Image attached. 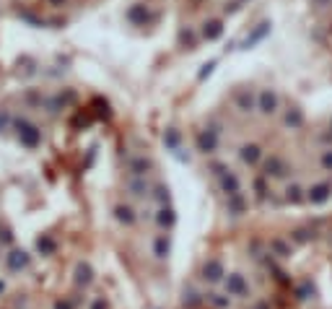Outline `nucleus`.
Returning <instances> with one entry per match:
<instances>
[{"mask_svg": "<svg viewBox=\"0 0 332 309\" xmlns=\"http://www.w3.org/2000/svg\"><path fill=\"white\" fill-rule=\"evenodd\" d=\"M221 278H223V265H221L218 260H210V263L205 265V281L218 283Z\"/></svg>", "mask_w": 332, "mask_h": 309, "instance_id": "1", "label": "nucleus"}, {"mask_svg": "<svg viewBox=\"0 0 332 309\" xmlns=\"http://www.w3.org/2000/svg\"><path fill=\"white\" fill-rule=\"evenodd\" d=\"M226 289L239 296V294H244V291H247V283H244L242 276H229V281H226Z\"/></svg>", "mask_w": 332, "mask_h": 309, "instance_id": "2", "label": "nucleus"}, {"mask_svg": "<svg viewBox=\"0 0 332 309\" xmlns=\"http://www.w3.org/2000/svg\"><path fill=\"white\" fill-rule=\"evenodd\" d=\"M117 218H119V221H122V224H135V216H132V208H130V205H117Z\"/></svg>", "mask_w": 332, "mask_h": 309, "instance_id": "3", "label": "nucleus"}, {"mask_svg": "<svg viewBox=\"0 0 332 309\" xmlns=\"http://www.w3.org/2000/svg\"><path fill=\"white\" fill-rule=\"evenodd\" d=\"M275 104H278V99H275V94H270V91H265V94H262V112H273V109H275Z\"/></svg>", "mask_w": 332, "mask_h": 309, "instance_id": "4", "label": "nucleus"}, {"mask_svg": "<svg viewBox=\"0 0 332 309\" xmlns=\"http://www.w3.org/2000/svg\"><path fill=\"white\" fill-rule=\"evenodd\" d=\"M78 283H83V286H88L91 283V268L88 265H78Z\"/></svg>", "mask_w": 332, "mask_h": 309, "instance_id": "5", "label": "nucleus"}, {"mask_svg": "<svg viewBox=\"0 0 332 309\" xmlns=\"http://www.w3.org/2000/svg\"><path fill=\"white\" fill-rule=\"evenodd\" d=\"M242 156H244V161H249V164H255V161L260 159V148H257V146H247V148H244V153H242Z\"/></svg>", "mask_w": 332, "mask_h": 309, "instance_id": "6", "label": "nucleus"}, {"mask_svg": "<svg viewBox=\"0 0 332 309\" xmlns=\"http://www.w3.org/2000/svg\"><path fill=\"white\" fill-rule=\"evenodd\" d=\"M158 213H161V216H158V226H171V224H174V216H171V211L161 208Z\"/></svg>", "mask_w": 332, "mask_h": 309, "instance_id": "7", "label": "nucleus"}, {"mask_svg": "<svg viewBox=\"0 0 332 309\" xmlns=\"http://www.w3.org/2000/svg\"><path fill=\"white\" fill-rule=\"evenodd\" d=\"M166 252H169V242L164 237H158L156 239V257H166Z\"/></svg>", "mask_w": 332, "mask_h": 309, "instance_id": "8", "label": "nucleus"}, {"mask_svg": "<svg viewBox=\"0 0 332 309\" xmlns=\"http://www.w3.org/2000/svg\"><path fill=\"white\" fill-rule=\"evenodd\" d=\"M210 304L218 307V309H226V307H229V299H226V296H221V294H213V296H210Z\"/></svg>", "mask_w": 332, "mask_h": 309, "instance_id": "9", "label": "nucleus"}, {"mask_svg": "<svg viewBox=\"0 0 332 309\" xmlns=\"http://www.w3.org/2000/svg\"><path fill=\"white\" fill-rule=\"evenodd\" d=\"M91 309H107V304H104L101 299H96V302H94V307H91Z\"/></svg>", "mask_w": 332, "mask_h": 309, "instance_id": "10", "label": "nucleus"}]
</instances>
